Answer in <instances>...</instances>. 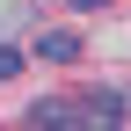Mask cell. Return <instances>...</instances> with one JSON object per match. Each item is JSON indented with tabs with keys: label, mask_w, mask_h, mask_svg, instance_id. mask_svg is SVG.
<instances>
[{
	"label": "cell",
	"mask_w": 131,
	"mask_h": 131,
	"mask_svg": "<svg viewBox=\"0 0 131 131\" xmlns=\"http://www.w3.org/2000/svg\"><path fill=\"white\" fill-rule=\"evenodd\" d=\"M80 124H124V95H117V88L80 95Z\"/></svg>",
	"instance_id": "cell-1"
},
{
	"label": "cell",
	"mask_w": 131,
	"mask_h": 131,
	"mask_svg": "<svg viewBox=\"0 0 131 131\" xmlns=\"http://www.w3.org/2000/svg\"><path fill=\"white\" fill-rule=\"evenodd\" d=\"M37 131H80V102H29Z\"/></svg>",
	"instance_id": "cell-2"
},
{
	"label": "cell",
	"mask_w": 131,
	"mask_h": 131,
	"mask_svg": "<svg viewBox=\"0 0 131 131\" xmlns=\"http://www.w3.org/2000/svg\"><path fill=\"white\" fill-rule=\"evenodd\" d=\"M80 51H88V44H80L73 29H44V37H37V58H51V66H73Z\"/></svg>",
	"instance_id": "cell-3"
},
{
	"label": "cell",
	"mask_w": 131,
	"mask_h": 131,
	"mask_svg": "<svg viewBox=\"0 0 131 131\" xmlns=\"http://www.w3.org/2000/svg\"><path fill=\"white\" fill-rule=\"evenodd\" d=\"M22 73V51H15V44H0V80H15Z\"/></svg>",
	"instance_id": "cell-4"
},
{
	"label": "cell",
	"mask_w": 131,
	"mask_h": 131,
	"mask_svg": "<svg viewBox=\"0 0 131 131\" xmlns=\"http://www.w3.org/2000/svg\"><path fill=\"white\" fill-rule=\"evenodd\" d=\"M73 7H80V15H95V7H109V0H73Z\"/></svg>",
	"instance_id": "cell-5"
}]
</instances>
